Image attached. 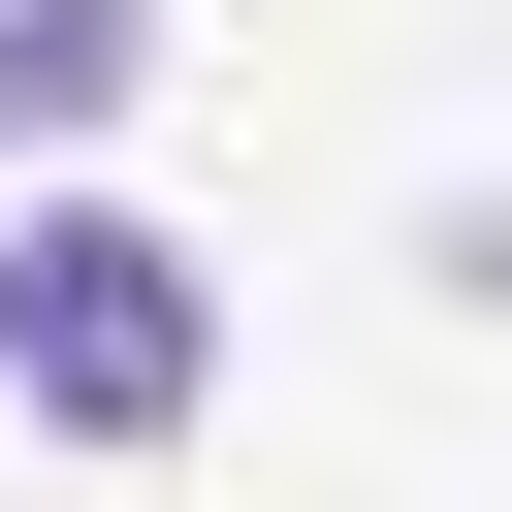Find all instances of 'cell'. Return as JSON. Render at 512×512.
<instances>
[{
	"mask_svg": "<svg viewBox=\"0 0 512 512\" xmlns=\"http://www.w3.org/2000/svg\"><path fill=\"white\" fill-rule=\"evenodd\" d=\"M192 384H224V288H192V224H128V192H32V224H0V416H64V448H192Z\"/></svg>",
	"mask_w": 512,
	"mask_h": 512,
	"instance_id": "1",
	"label": "cell"
},
{
	"mask_svg": "<svg viewBox=\"0 0 512 512\" xmlns=\"http://www.w3.org/2000/svg\"><path fill=\"white\" fill-rule=\"evenodd\" d=\"M160 96V0H0V128H128Z\"/></svg>",
	"mask_w": 512,
	"mask_h": 512,
	"instance_id": "2",
	"label": "cell"
}]
</instances>
